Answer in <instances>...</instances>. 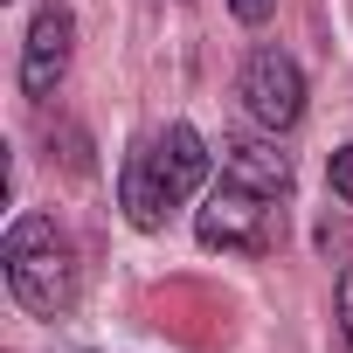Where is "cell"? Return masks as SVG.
Instances as JSON below:
<instances>
[{"instance_id": "6da1fadb", "label": "cell", "mask_w": 353, "mask_h": 353, "mask_svg": "<svg viewBox=\"0 0 353 353\" xmlns=\"http://www.w3.org/2000/svg\"><path fill=\"white\" fill-rule=\"evenodd\" d=\"M208 139L194 125H159L145 132L132 152H125V173H118V201L132 215V229H166V215L181 208L201 181H208Z\"/></svg>"}, {"instance_id": "7a4b0ae2", "label": "cell", "mask_w": 353, "mask_h": 353, "mask_svg": "<svg viewBox=\"0 0 353 353\" xmlns=\"http://www.w3.org/2000/svg\"><path fill=\"white\" fill-rule=\"evenodd\" d=\"M0 263H8V291L35 319H63L77 305V250L49 215H21L0 243Z\"/></svg>"}, {"instance_id": "3957f363", "label": "cell", "mask_w": 353, "mask_h": 353, "mask_svg": "<svg viewBox=\"0 0 353 353\" xmlns=\"http://www.w3.org/2000/svg\"><path fill=\"white\" fill-rule=\"evenodd\" d=\"M194 236H201L208 250L270 256V250L284 243V208H277V194H256V188L222 181V188H208V201H201V215H194Z\"/></svg>"}, {"instance_id": "277c9868", "label": "cell", "mask_w": 353, "mask_h": 353, "mask_svg": "<svg viewBox=\"0 0 353 353\" xmlns=\"http://www.w3.org/2000/svg\"><path fill=\"white\" fill-rule=\"evenodd\" d=\"M243 104H250V118L263 132H291L305 118V77H298V63L284 49H256L243 63Z\"/></svg>"}, {"instance_id": "5b68a950", "label": "cell", "mask_w": 353, "mask_h": 353, "mask_svg": "<svg viewBox=\"0 0 353 353\" xmlns=\"http://www.w3.org/2000/svg\"><path fill=\"white\" fill-rule=\"evenodd\" d=\"M70 49H77V14L63 8V0L35 8L28 42H21V90L28 97H56L63 77H70Z\"/></svg>"}, {"instance_id": "8992f818", "label": "cell", "mask_w": 353, "mask_h": 353, "mask_svg": "<svg viewBox=\"0 0 353 353\" xmlns=\"http://www.w3.org/2000/svg\"><path fill=\"white\" fill-rule=\"evenodd\" d=\"M222 181L284 201V194H291V159H284L277 145H263V139H229V145H222Z\"/></svg>"}, {"instance_id": "52a82bcc", "label": "cell", "mask_w": 353, "mask_h": 353, "mask_svg": "<svg viewBox=\"0 0 353 353\" xmlns=\"http://www.w3.org/2000/svg\"><path fill=\"white\" fill-rule=\"evenodd\" d=\"M332 194L353 208V145H339V152H332Z\"/></svg>"}, {"instance_id": "ba28073f", "label": "cell", "mask_w": 353, "mask_h": 353, "mask_svg": "<svg viewBox=\"0 0 353 353\" xmlns=\"http://www.w3.org/2000/svg\"><path fill=\"white\" fill-rule=\"evenodd\" d=\"M339 332H346V346H353V263L339 270Z\"/></svg>"}, {"instance_id": "9c48e42d", "label": "cell", "mask_w": 353, "mask_h": 353, "mask_svg": "<svg viewBox=\"0 0 353 353\" xmlns=\"http://www.w3.org/2000/svg\"><path fill=\"white\" fill-rule=\"evenodd\" d=\"M229 8H236V21H250V28H256V21H270L277 0H229Z\"/></svg>"}]
</instances>
